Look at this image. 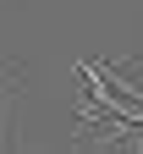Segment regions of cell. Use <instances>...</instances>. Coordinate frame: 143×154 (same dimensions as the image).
<instances>
[{"label": "cell", "instance_id": "6da1fadb", "mask_svg": "<svg viewBox=\"0 0 143 154\" xmlns=\"http://www.w3.org/2000/svg\"><path fill=\"white\" fill-rule=\"evenodd\" d=\"M17 83H22V66L0 55V143L11 138V127H6V110H11V88H17Z\"/></svg>", "mask_w": 143, "mask_h": 154}]
</instances>
